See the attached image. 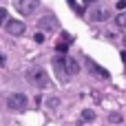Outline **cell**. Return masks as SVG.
<instances>
[{
	"label": "cell",
	"instance_id": "6da1fadb",
	"mask_svg": "<svg viewBox=\"0 0 126 126\" xmlns=\"http://www.w3.org/2000/svg\"><path fill=\"white\" fill-rule=\"evenodd\" d=\"M27 82L33 84L35 89H49L51 86V78H49V73L42 66H31L27 71Z\"/></svg>",
	"mask_w": 126,
	"mask_h": 126
},
{
	"label": "cell",
	"instance_id": "7a4b0ae2",
	"mask_svg": "<svg viewBox=\"0 0 126 126\" xmlns=\"http://www.w3.org/2000/svg\"><path fill=\"white\" fill-rule=\"evenodd\" d=\"M7 106L11 109V111H24L27 106H29V97L24 95V93H11L9 97H7Z\"/></svg>",
	"mask_w": 126,
	"mask_h": 126
},
{
	"label": "cell",
	"instance_id": "3957f363",
	"mask_svg": "<svg viewBox=\"0 0 126 126\" xmlns=\"http://www.w3.org/2000/svg\"><path fill=\"white\" fill-rule=\"evenodd\" d=\"M38 0H16V9L22 13V16H33L38 11Z\"/></svg>",
	"mask_w": 126,
	"mask_h": 126
},
{
	"label": "cell",
	"instance_id": "277c9868",
	"mask_svg": "<svg viewBox=\"0 0 126 126\" xmlns=\"http://www.w3.org/2000/svg\"><path fill=\"white\" fill-rule=\"evenodd\" d=\"M38 29L51 33V31H58V29H60V22H58L55 16H47V18H40V20H38Z\"/></svg>",
	"mask_w": 126,
	"mask_h": 126
},
{
	"label": "cell",
	"instance_id": "5b68a950",
	"mask_svg": "<svg viewBox=\"0 0 126 126\" xmlns=\"http://www.w3.org/2000/svg\"><path fill=\"white\" fill-rule=\"evenodd\" d=\"M24 22H20V20H9L7 18V22H4V31L9 33V35H22L24 33Z\"/></svg>",
	"mask_w": 126,
	"mask_h": 126
},
{
	"label": "cell",
	"instance_id": "8992f818",
	"mask_svg": "<svg viewBox=\"0 0 126 126\" xmlns=\"http://www.w3.org/2000/svg\"><path fill=\"white\" fill-rule=\"evenodd\" d=\"M53 69H55V73H58V78H60L62 82L69 78V73H66V69H64V55H55V58H53Z\"/></svg>",
	"mask_w": 126,
	"mask_h": 126
},
{
	"label": "cell",
	"instance_id": "52a82bcc",
	"mask_svg": "<svg viewBox=\"0 0 126 126\" xmlns=\"http://www.w3.org/2000/svg\"><path fill=\"white\" fill-rule=\"evenodd\" d=\"M64 69H66V73H69V75L80 73V64H78L73 58H64Z\"/></svg>",
	"mask_w": 126,
	"mask_h": 126
},
{
	"label": "cell",
	"instance_id": "ba28073f",
	"mask_svg": "<svg viewBox=\"0 0 126 126\" xmlns=\"http://www.w3.org/2000/svg\"><path fill=\"white\" fill-rule=\"evenodd\" d=\"M109 18H111V11L109 9H95L91 13V20H95V22H102V20H109Z\"/></svg>",
	"mask_w": 126,
	"mask_h": 126
},
{
	"label": "cell",
	"instance_id": "9c48e42d",
	"mask_svg": "<svg viewBox=\"0 0 126 126\" xmlns=\"http://www.w3.org/2000/svg\"><path fill=\"white\" fill-rule=\"evenodd\" d=\"M93 122H95V113H93L91 109L82 111V115H80V124H93Z\"/></svg>",
	"mask_w": 126,
	"mask_h": 126
},
{
	"label": "cell",
	"instance_id": "30bf717a",
	"mask_svg": "<svg viewBox=\"0 0 126 126\" xmlns=\"http://www.w3.org/2000/svg\"><path fill=\"white\" fill-rule=\"evenodd\" d=\"M89 71H93L95 75H100V78H109V71H104L102 66H97L93 60H89Z\"/></svg>",
	"mask_w": 126,
	"mask_h": 126
},
{
	"label": "cell",
	"instance_id": "8fae6325",
	"mask_svg": "<svg viewBox=\"0 0 126 126\" xmlns=\"http://www.w3.org/2000/svg\"><path fill=\"white\" fill-rule=\"evenodd\" d=\"M115 22H117V27H120V29H126V11H122V13L115 18Z\"/></svg>",
	"mask_w": 126,
	"mask_h": 126
},
{
	"label": "cell",
	"instance_id": "7c38bea8",
	"mask_svg": "<svg viewBox=\"0 0 126 126\" xmlns=\"http://www.w3.org/2000/svg\"><path fill=\"white\" fill-rule=\"evenodd\" d=\"M124 120H122V115L120 113H113V115H109V124H122Z\"/></svg>",
	"mask_w": 126,
	"mask_h": 126
},
{
	"label": "cell",
	"instance_id": "4fadbf2b",
	"mask_svg": "<svg viewBox=\"0 0 126 126\" xmlns=\"http://www.w3.org/2000/svg\"><path fill=\"white\" fill-rule=\"evenodd\" d=\"M47 106H49V109H58V106H60V100H58V97H49Z\"/></svg>",
	"mask_w": 126,
	"mask_h": 126
},
{
	"label": "cell",
	"instance_id": "5bb4252c",
	"mask_svg": "<svg viewBox=\"0 0 126 126\" xmlns=\"http://www.w3.org/2000/svg\"><path fill=\"white\" fill-rule=\"evenodd\" d=\"M66 2H69V4H71V7H73V9H75V11H78V13H80V16H82V13H84V7H80V4H78V2H75V0H66Z\"/></svg>",
	"mask_w": 126,
	"mask_h": 126
},
{
	"label": "cell",
	"instance_id": "9a60e30c",
	"mask_svg": "<svg viewBox=\"0 0 126 126\" xmlns=\"http://www.w3.org/2000/svg\"><path fill=\"white\" fill-rule=\"evenodd\" d=\"M7 18H9L7 9H4V7H0V24H4V22H7Z\"/></svg>",
	"mask_w": 126,
	"mask_h": 126
},
{
	"label": "cell",
	"instance_id": "2e32d148",
	"mask_svg": "<svg viewBox=\"0 0 126 126\" xmlns=\"http://www.w3.org/2000/svg\"><path fill=\"white\" fill-rule=\"evenodd\" d=\"M33 40H35V42H44V33H42V31H38V33L33 35Z\"/></svg>",
	"mask_w": 126,
	"mask_h": 126
},
{
	"label": "cell",
	"instance_id": "e0dca14e",
	"mask_svg": "<svg viewBox=\"0 0 126 126\" xmlns=\"http://www.w3.org/2000/svg\"><path fill=\"white\" fill-rule=\"evenodd\" d=\"M55 49H58L60 53H66V49H69V47H66L64 42H60V44H55Z\"/></svg>",
	"mask_w": 126,
	"mask_h": 126
},
{
	"label": "cell",
	"instance_id": "ac0fdd59",
	"mask_svg": "<svg viewBox=\"0 0 126 126\" xmlns=\"http://www.w3.org/2000/svg\"><path fill=\"white\" fill-rule=\"evenodd\" d=\"M117 9H126V0H120L117 2Z\"/></svg>",
	"mask_w": 126,
	"mask_h": 126
},
{
	"label": "cell",
	"instance_id": "d6986e66",
	"mask_svg": "<svg viewBox=\"0 0 126 126\" xmlns=\"http://www.w3.org/2000/svg\"><path fill=\"white\" fill-rule=\"evenodd\" d=\"M82 2H84V4H91V2H95V0H82Z\"/></svg>",
	"mask_w": 126,
	"mask_h": 126
},
{
	"label": "cell",
	"instance_id": "ffe728a7",
	"mask_svg": "<svg viewBox=\"0 0 126 126\" xmlns=\"http://www.w3.org/2000/svg\"><path fill=\"white\" fill-rule=\"evenodd\" d=\"M122 60H124V62H126V51H124V53H122Z\"/></svg>",
	"mask_w": 126,
	"mask_h": 126
}]
</instances>
